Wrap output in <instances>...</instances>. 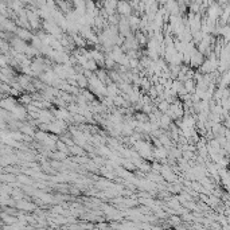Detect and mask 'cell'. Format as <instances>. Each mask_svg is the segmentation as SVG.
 <instances>
[{"label":"cell","instance_id":"6da1fadb","mask_svg":"<svg viewBox=\"0 0 230 230\" xmlns=\"http://www.w3.org/2000/svg\"><path fill=\"white\" fill-rule=\"evenodd\" d=\"M116 8L121 15H124V16H128V15H131V12H132V5L128 4L127 0H123V2L120 0V2H117Z\"/></svg>","mask_w":230,"mask_h":230},{"label":"cell","instance_id":"7a4b0ae2","mask_svg":"<svg viewBox=\"0 0 230 230\" xmlns=\"http://www.w3.org/2000/svg\"><path fill=\"white\" fill-rule=\"evenodd\" d=\"M167 108H168L167 102H166V101H163L162 104H160V109H162V110H167Z\"/></svg>","mask_w":230,"mask_h":230},{"label":"cell","instance_id":"3957f363","mask_svg":"<svg viewBox=\"0 0 230 230\" xmlns=\"http://www.w3.org/2000/svg\"><path fill=\"white\" fill-rule=\"evenodd\" d=\"M219 3H223V4H226V3H228V0H219Z\"/></svg>","mask_w":230,"mask_h":230}]
</instances>
